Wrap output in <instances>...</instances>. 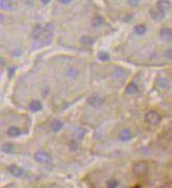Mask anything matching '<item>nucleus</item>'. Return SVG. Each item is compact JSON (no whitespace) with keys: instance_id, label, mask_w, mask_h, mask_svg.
Here are the masks:
<instances>
[{"instance_id":"nucleus-1","label":"nucleus","mask_w":172,"mask_h":188,"mask_svg":"<svg viewBox=\"0 0 172 188\" xmlns=\"http://www.w3.org/2000/svg\"><path fill=\"white\" fill-rule=\"evenodd\" d=\"M150 17L155 21H162L165 18V11H163L162 9L158 7H152L149 9Z\"/></svg>"},{"instance_id":"nucleus-2","label":"nucleus","mask_w":172,"mask_h":188,"mask_svg":"<svg viewBox=\"0 0 172 188\" xmlns=\"http://www.w3.org/2000/svg\"><path fill=\"white\" fill-rule=\"evenodd\" d=\"M103 98L101 97L98 94H93V95L89 96V98L87 99V104L90 105L91 107H94V108H98L103 104Z\"/></svg>"},{"instance_id":"nucleus-3","label":"nucleus","mask_w":172,"mask_h":188,"mask_svg":"<svg viewBox=\"0 0 172 188\" xmlns=\"http://www.w3.org/2000/svg\"><path fill=\"white\" fill-rule=\"evenodd\" d=\"M145 121L149 124H158L161 121V117H160L159 113L155 112V111H149L145 115Z\"/></svg>"},{"instance_id":"nucleus-4","label":"nucleus","mask_w":172,"mask_h":188,"mask_svg":"<svg viewBox=\"0 0 172 188\" xmlns=\"http://www.w3.org/2000/svg\"><path fill=\"white\" fill-rule=\"evenodd\" d=\"M35 161H38L39 163H48L49 161H50V157H49V155L47 153H45V152H38V153H35Z\"/></svg>"},{"instance_id":"nucleus-5","label":"nucleus","mask_w":172,"mask_h":188,"mask_svg":"<svg viewBox=\"0 0 172 188\" xmlns=\"http://www.w3.org/2000/svg\"><path fill=\"white\" fill-rule=\"evenodd\" d=\"M7 171H9V173H12V175L14 176V177H21V176L23 175V168L20 167V166L16 165V164H12V165L9 166V168H7Z\"/></svg>"},{"instance_id":"nucleus-6","label":"nucleus","mask_w":172,"mask_h":188,"mask_svg":"<svg viewBox=\"0 0 172 188\" xmlns=\"http://www.w3.org/2000/svg\"><path fill=\"white\" fill-rule=\"evenodd\" d=\"M146 168H147V166H146V164L144 163V162H138V163H136L135 165H134L132 169H134L136 175L141 176L146 173Z\"/></svg>"},{"instance_id":"nucleus-7","label":"nucleus","mask_w":172,"mask_h":188,"mask_svg":"<svg viewBox=\"0 0 172 188\" xmlns=\"http://www.w3.org/2000/svg\"><path fill=\"white\" fill-rule=\"evenodd\" d=\"M160 36L165 41H172V29L169 27H163L160 31Z\"/></svg>"},{"instance_id":"nucleus-8","label":"nucleus","mask_w":172,"mask_h":188,"mask_svg":"<svg viewBox=\"0 0 172 188\" xmlns=\"http://www.w3.org/2000/svg\"><path fill=\"white\" fill-rule=\"evenodd\" d=\"M44 33H45V28H43L41 25H35V28L31 31V37H33L35 40H38Z\"/></svg>"},{"instance_id":"nucleus-9","label":"nucleus","mask_w":172,"mask_h":188,"mask_svg":"<svg viewBox=\"0 0 172 188\" xmlns=\"http://www.w3.org/2000/svg\"><path fill=\"white\" fill-rule=\"evenodd\" d=\"M157 85L159 86V88H161V89H169L170 88V83L168 82V80L165 78H158Z\"/></svg>"},{"instance_id":"nucleus-10","label":"nucleus","mask_w":172,"mask_h":188,"mask_svg":"<svg viewBox=\"0 0 172 188\" xmlns=\"http://www.w3.org/2000/svg\"><path fill=\"white\" fill-rule=\"evenodd\" d=\"M28 108L29 110L33 111V112H38V111L42 110V104H41L39 100H33V102L29 104Z\"/></svg>"},{"instance_id":"nucleus-11","label":"nucleus","mask_w":172,"mask_h":188,"mask_svg":"<svg viewBox=\"0 0 172 188\" xmlns=\"http://www.w3.org/2000/svg\"><path fill=\"white\" fill-rule=\"evenodd\" d=\"M7 134L9 136H11V137H18V136H20L21 131L20 128H17V126H11V128L7 130Z\"/></svg>"},{"instance_id":"nucleus-12","label":"nucleus","mask_w":172,"mask_h":188,"mask_svg":"<svg viewBox=\"0 0 172 188\" xmlns=\"http://www.w3.org/2000/svg\"><path fill=\"white\" fill-rule=\"evenodd\" d=\"M103 23H104V19L101 17V16H95V17H93V19H92V25L94 27L101 26Z\"/></svg>"},{"instance_id":"nucleus-13","label":"nucleus","mask_w":172,"mask_h":188,"mask_svg":"<svg viewBox=\"0 0 172 188\" xmlns=\"http://www.w3.org/2000/svg\"><path fill=\"white\" fill-rule=\"evenodd\" d=\"M170 5H171V3H170V1H168V0H160V1H158V7L165 12L166 9H169Z\"/></svg>"},{"instance_id":"nucleus-14","label":"nucleus","mask_w":172,"mask_h":188,"mask_svg":"<svg viewBox=\"0 0 172 188\" xmlns=\"http://www.w3.org/2000/svg\"><path fill=\"white\" fill-rule=\"evenodd\" d=\"M62 126H63V123H62V121H60V120L54 119V120H52V122H51V128H52L54 132H59V131L62 128Z\"/></svg>"},{"instance_id":"nucleus-15","label":"nucleus","mask_w":172,"mask_h":188,"mask_svg":"<svg viewBox=\"0 0 172 188\" xmlns=\"http://www.w3.org/2000/svg\"><path fill=\"white\" fill-rule=\"evenodd\" d=\"M138 91V86L135 84V83H130V84L127 85L126 87V93L128 94H134Z\"/></svg>"},{"instance_id":"nucleus-16","label":"nucleus","mask_w":172,"mask_h":188,"mask_svg":"<svg viewBox=\"0 0 172 188\" xmlns=\"http://www.w3.org/2000/svg\"><path fill=\"white\" fill-rule=\"evenodd\" d=\"M93 39L90 37H87V36H84V37L80 38V43H82L84 46H90V45L93 44Z\"/></svg>"},{"instance_id":"nucleus-17","label":"nucleus","mask_w":172,"mask_h":188,"mask_svg":"<svg viewBox=\"0 0 172 188\" xmlns=\"http://www.w3.org/2000/svg\"><path fill=\"white\" fill-rule=\"evenodd\" d=\"M119 138L122 141H127L130 138V132L129 130H123L121 133L119 134Z\"/></svg>"},{"instance_id":"nucleus-18","label":"nucleus","mask_w":172,"mask_h":188,"mask_svg":"<svg viewBox=\"0 0 172 188\" xmlns=\"http://www.w3.org/2000/svg\"><path fill=\"white\" fill-rule=\"evenodd\" d=\"M134 29H135V33H137V35L142 36V35H144V33H145L146 26L144 24H138V25H136Z\"/></svg>"},{"instance_id":"nucleus-19","label":"nucleus","mask_w":172,"mask_h":188,"mask_svg":"<svg viewBox=\"0 0 172 188\" xmlns=\"http://www.w3.org/2000/svg\"><path fill=\"white\" fill-rule=\"evenodd\" d=\"M2 152L7 154H11L14 152V145L12 143H3L2 144Z\"/></svg>"},{"instance_id":"nucleus-20","label":"nucleus","mask_w":172,"mask_h":188,"mask_svg":"<svg viewBox=\"0 0 172 188\" xmlns=\"http://www.w3.org/2000/svg\"><path fill=\"white\" fill-rule=\"evenodd\" d=\"M86 135V130H85L84 128H78L75 130L74 132V136L76 138H78V139H82V138H84V136Z\"/></svg>"},{"instance_id":"nucleus-21","label":"nucleus","mask_w":172,"mask_h":188,"mask_svg":"<svg viewBox=\"0 0 172 188\" xmlns=\"http://www.w3.org/2000/svg\"><path fill=\"white\" fill-rule=\"evenodd\" d=\"M67 75H68L69 78H76L78 75V70L76 68H74V67H70V68L67 70Z\"/></svg>"},{"instance_id":"nucleus-22","label":"nucleus","mask_w":172,"mask_h":188,"mask_svg":"<svg viewBox=\"0 0 172 188\" xmlns=\"http://www.w3.org/2000/svg\"><path fill=\"white\" fill-rule=\"evenodd\" d=\"M119 186V182L115 179H111L106 182V188H117Z\"/></svg>"},{"instance_id":"nucleus-23","label":"nucleus","mask_w":172,"mask_h":188,"mask_svg":"<svg viewBox=\"0 0 172 188\" xmlns=\"http://www.w3.org/2000/svg\"><path fill=\"white\" fill-rule=\"evenodd\" d=\"M0 5L2 9H12V3L7 0H1L0 1Z\"/></svg>"},{"instance_id":"nucleus-24","label":"nucleus","mask_w":172,"mask_h":188,"mask_svg":"<svg viewBox=\"0 0 172 188\" xmlns=\"http://www.w3.org/2000/svg\"><path fill=\"white\" fill-rule=\"evenodd\" d=\"M98 58L101 61H108L110 59V55L106 51H100V52H98Z\"/></svg>"},{"instance_id":"nucleus-25","label":"nucleus","mask_w":172,"mask_h":188,"mask_svg":"<svg viewBox=\"0 0 172 188\" xmlns=\"http://www.w3.org/2000/svg\"><path fill=\"white\" fill-rule=\"evenodd\" d=\"M165 54H166V57H167L168 60L172 61V48L167 49V50H166V52H165Z\"/></svg>"},{"instance_id":"nucleus-26","label":"nucleus","mask_w":172,"mask_h":188,"mask_svg":"<svg viewBox=\"0 0 172 188\" xmlns=\"http://www.w3.org/2000/svg\"><path fill=\"white\" fill-rule=\"evenodd\" d=\"M21 53H22V50H21L20 48H17V49H15V50L12 51V54H13L14 57H19Z\"/></svg>"},{"instance_id":"nucleus-27","label":"nucleus","mask_w":172,"mask_h":188,"mask_svg":"<svg viewBox=\"0 0 172 188\" xmlns=\"http://www.w3.org/2000/svg\"><path fill=\"white\" fill-rule=\"evenodd\" d=\"M127 3L128 4H132V5H137L138 3H139V1H138V0H128Z\"/></svg>"},{"instance_id":"nucleus-28","label":"nucleus","mask_w":172,"mask_h":188,"mask_svg":"<svg viewBox=\"0 0 172 188\" xmlns=\"http://www.w3.org/2000/svg\"><path fill=\"white\" fill-rule=\"evenodd\" d=\"M48 93H49V89L47 88V87H46V88L43 89V91H42V95H43V96H44V95H47Z\"/></svg>"},{"instance_id":"nucleus-29","label":"nucleus","mask_w":172,"mask_h":188,"mask_svg":"<svg viewBox=\"0 0 172 188\" xmlns=\"http://www.w3.org/2000/svg\"><path fill=\"white\" fill-rule=\"evenodd\" d=\"M60 2H61V3H63V4H70L71 1H66V0H61Z\"/></svg>"},{"instance_id":"nucleus-30","label":"nucleus","mask_w":172,"mask_h":188,"mask_svg":"<svg viewBox=\"0 0 172 188\" xmlns=\"http://www.w3.org/2000/svg\"><path fill=\"white\" fill-rule=\"evenodd\" d=\"M48 2H49L48 0H45V1H42V3H43V4H47V3H48Z\"/></svg>"},{"instance_id":"nucleus-31","label":"nucleus","mask_w":172,"mask_h":188,"mask_svg":"<svg viewBox=\"0 0 172 188\" xmlns=\"http://www.w3.org/2000/svg\"><path fill=\"white\" fill-rule=\"evenodd\" d=\"M135 188H141V187H139V186H137V187H135Z\"/></svg>"}]
</instances>
